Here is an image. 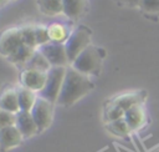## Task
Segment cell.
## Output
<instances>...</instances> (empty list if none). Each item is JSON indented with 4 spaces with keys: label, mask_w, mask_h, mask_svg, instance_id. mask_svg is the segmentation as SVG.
<instances>
[{
    "label": "cell",
    "mask_w": 159,
    "mask_h": 152,
    "mask_svg": "<svg viewBox=\"0 0 159 152\" xmlns=\"http://www.w3.org/2000/svg\"><path fill=\"white\" fill-rule=\"evenodd\" d=\"M31 115L35 120V123L39 128V132H43L52 123L53 103H51L50 101L39 96L37 100H36V103L34 105V107L31 110Z\"/></svg>",
    "instance_id": "cell-5"
},
{
    "label": "cell",
    "mask_w": 159,
    "mask_h": 152,
    "mask_svg": "<svg viewBox=\"0 0 159 152\" xmlns=\"http://www.w3.org/2000/svg\"><path fill=\"white\" fill-rule=\"evenodd\" d=\"M145 97H147L145 91H133V92H124V93L117 95L113 98H111L108 102L120 107L124 111H128L129 108L137 105H143L145 101Z\"/></svg>",
    "instance_id": "cell-9"
},
{
    "label": "cell",
    "mask_w": 159,
    "mask_h": 152,
    "mask_svg": "<svg viewBox=\"0 0 159 152\" xmlns=\"http://www.w3.org/2000/svg\"><path fill=\"white\" fill-rule=\"evenodd\" d=\"M35 51H36V49L30 47V46L22 44V45L19 46L10 56H7L6 59H7L11 64H14V65H16V66L24 69V66H25V65L27 64V61L32 57V55L35 54Z\"/></svg>",
    "instance_id": "cell-14"
},
{
    "label": "cell",
    "mask_w": 159,
    "mask_h": 152,
    "mask_svg": "<svg viewBox=\"0 0 159 152\" xmlns=\"http://www.w3.org/2000/svg\"><path fill=\"white\" fill-rule=\"evenodd\" d=\"M106 128L114 136H118V137H127L132 130L130 127L128 126L127 121L123 118L120 120H117V121H113V122H109V123H106Z\"/></svg>",
    "instance_id": "cell-20"
},
{
    "label": "cell",
    "mask_w": 159,
    "mask_h": 152,
    "mask_svg": "<svg viewBox=\"0 0 159 152\" xmlns=\"http://www.w3.org/2000/svg\"><path fill=\"white\" fill-rule=\"evenodd\" d=\"M67 67L65 66H52L51 70L47 72V80L45 83V87L42 88L41 92H39L40 97L50 101L51 103H57L62 83L66 76Z\"/></svg>",
    "instance_id": "cell-3"
},
{
    "label": "cell",
    "mask_w": 159,
    "mask_h": 152,
    "mask_svg": "<svg viewBox=\"0 0 159 152\" xmlns=\"http://www.w3.org/2000/svg\"><path fill=\"white\" fill-rule=\"evenodd\" d=\"M103 57H104V54L101 52V49L91 44L76 57V60L70 66L86 76L98 75L102 69Z\"/></svg>",
    "instance_id": "cell-2"
},
{
    "label": "cell",
    "mask_w": 159,
    "mask_h": 152,
    "mask_svg": "<svg viewBox=\"0 0 159 152\" xmlns=\"http://www.w3.org/2000/svg\"><path fill=\"white\" fill-rule=\"evenodd\" d=\"M9 1H14V0H9Z\"/></svg>",
    "instance_id": "cell-28"
},
{
    "label": "cell",
    "mask_w": 159,
    "mask_h": 152,
    "mask_svg": "<svg viewBox=\"0 0 159 152\" xmlns=\"http://www.w3.org/2000/svg\"><path fill=\"white\" fill-rule=\"evenodd\" d=\"M47 80V74L30 70V69H22L20 72V83L22 87H26L34 92H41L45 87Z\"/></svg>",
    "instance_id": "cell-8"
},
{
    "label": "cell",
    "mask_w": 159,
    "mask_h": 152,
    "mask_svg": "<svg viewBox=\"0 0 159 152\" xmlns=\"http://www.w3.org/2000/svg\"><path fill=\"white\" fill-rule=\"evenodd\" d=\"M124 120L127 121L128 126L130 127L132 131H137L142 128L145 125L147 121V112L143 105H137L124 113Z\"/></svg>",
    "instance_id": "cell-12"
},
{
    "label": "cell",
    "mask_w": 159,
    "mask_h": 152,
    "mask_svg": "<svg viewBox=\"0 0 159 152\" xmlns=\"http://www.w3.org/2000/svg\"><path fill=\"white\" fill-rule=\"evenodd\" d=\"M0 108L12 113H17L20 111L17 88L7 87L0 93Z\"/></svg>",
    "instance_id": "cell-13"
},
{
    "label": "cell",
    "mask_w": 159,
    "mask_h": 152,
    "mask_svg": "<svg viewBox=\"0 0 159 152\" xmlns=\"http://www.w3.org/2000/svg\"><path fill=\"white\" fill-rule=\"evenodd\" d=\"M63 1V15L70 19L80 17L86 7L87 0H62Z\"/></svg>",
    "instance_id": "cell-17"
},
{
    "label": "cell",
    "mask_w": 159,
    "mask_h": 152,
    "mask_svg": "<svg viewBox=\"0 0 159 152\" xmlns=\"http://www.w3.org/2000/svg\"><path fill=\"white\" fill-rule=\"evenodd\" d=\"M51 64L47 61V59L40 52L35 51V54L32 55V57L27 61V64L24 66V69H30V70H36V71H41V72H48L51 70Z\"/></svg>",
    "instance_id": "cell-18"
},
{
    "label": "cell",
    "mask_w": 159,
    "mask_h": 152,
    "mask_svg": "<svg viewBox=\"0 0 159 152\" xmlns=\"http://www.w3.org/2000/svg\"><path fill=\"white\" fill-rule=\"evenodd\" d=\"M17 96H19V106H20V111H26V112H31L34 105L36 103L37 100V95L36 92L26 88V87H19L17 88Z\"/></svg>",
    "instance_id": "cell-16"
},
{
    "label": "cell",
    "mask_w": 159,
    "mask_h": 152,
    "mask_svg": "<svg viewBox=\"0 0 159 152\" xmlns=\"http://www.w3.org/2000/svg\"><path fill=\"white\" fill-rule=\"evenodd\" d=\"M15 126L17 127L20 133L22 135L24 140L25 138H30V137L35 136L36 133H39V128H37V126L35 123V120H34L31 112L19 111L16 113V123H15Z\"/></svg>",
    "instance_id": "cell-11"
},
{
    "label": "cell",
    "mask_w": 159,
    "mask_h": 152,
    "mask_svg": "<svg viewBox=\"0 0 159 152\" xmlns=\"http://www.w3.org/2000/svg\"><path fill=\"white\" fill-rule=\"evenodd\" d=\"M120 1L129 6H139L140 4V0H120Z\"/></svg>",
    "instance_id": "cell-26"
},
{
    "label": "cell",
    "mask_w": 159,
    "mask_h": 152,
    "mask_svg": "<svg viewBox=\"0 0 159 152\" xmlns=\"http://www.w3.org/2000/svg\"><path fill=\"white\" fill-rule=\"evenodd\" d=\"M39 9L41 12L48 16H56L63 14V1L62 0H37Z\"/></svg>",
    "instance_id": "cell-19"
},
{
    "label": "cell",
    "mask_w": 159,
    "mask_h": 152,
    "mask_svg": "<svg viewBox=\"0 0 159 152\" xmlns=\"http://www.w3.org/2000/svg\"><path fill=\"white\" fill-rule=\"evenodd\" d=\"M93 88V82L89 76H86L73 67H67L66 76L62 83V88L57 100V103L61 106H71L78 100L84 97Z\"/></svg>",
    "instance_id": "cell-1"
},
{
    "label": "cell",
    "mask_w": 159,
    "mask_h": 152,
    "mask_svg": "<svg viewBox=\"0 0 159 152\" xmlns=\"http://www.w3.org/2000/svg\"><path fill=\"white\" fill-rule=\"evenodd\" d=\"M89 45H91V34H89V31H87L84 29L73 30L70 34L67 41L65 42V47H66V52H67L70 65Z\"/></svg>",
    "instance_id": "cell-4"
},
{
    "label": "cell",
    "mask_w": 159,
    "mask_h": 152,
    "mask_svg": "<svg viewBox=\"0 0 159 152\" xmlns=\"http://www.w3.org/2000/svg\"><path fill=\"white\" fill-rule=\"evenodd\" d=\"M21 34H22V41L25 45L37 49L36 37H35V25H26L21 26Z\"/></svg>",
    "instance_id": "cell-22"
},
{
    "label": "cell",
    "mask_w": 159,
    "mask_h": 152,
    "mask_svg": "<svg viewBox=\"0 0 159 152\" xmlns=\"http://www.w3.org/2000/svg\"><path fill=\"white\" fill-rule=\"evenodd\" d=\"M37 51H40L47 61L51 64V66H65L70 64L65 44H58V42H47L45 45H41L37 47Z\"/></svg>",
    "instance_id": "cell-6"
},
{
    "label": "cell",
    "mask_w": 159,
    "mask_h": 152,
    "mask_svg": "<svg viewBox=\"0 0 159 152\" xmlns=\"http://www.w3.org/2000/svg\"><path fill=\"white\" fill-rule=\"evenodd\" d=\"M35 37H36L37 47L41 46V45H45V44L50 42L47 26H45V25H42V24L35 25Z\"/></svg>",
    "instance_id": "cell-23"
},
{
    "label": "cell",
    "mask_w": 159,
    "mask_h": 152,
    "mask_svg": "<svg viewBox=\"0 0 159 152\" xmlns=\"http://www.w3.org/2000/svg\"><path fill=\"white\" fill-rule=\"evenodd\" d=\"M139 7L148 14H159V0H140Z\"/></svg>",
    "instance_id": "cell-25"
},
{
    "label": "cell",
    "mask_w": 159,
    "mask_h": 152,
    "mask_svg": "<svg viewBox=\"0 0 159 152\" xmlns=\"http://www.w3.org/2000/svg\"><path fill=\"white\" fill-rule=\"evenodd\" d=\"M124 113H125V111L122 110L120 107H118V106H116L113 103L107 102L104 112H103V121H104V123H109V122L120 120V118L124 117Z\"/></svg>",
    "instance_id": "cell-21"
},
{
    "label": "cell",
    "mask_w": 159,
    "mask_h": 152,
    "mask_svg": "<svg viewBox=\"0 0 159 152\" xmlns=\"http://www.w3.org/2000/svg\"><path fill=\"white\" fill-rule=\"evenodd\" d=\"M24 137L16 126H9L0 130V150L6 152L21 145Z\"/></svg>",
    "instance_id": "cell-10"
},
{
    "label": "cell",
    "mask_w": 159,
    "mask_h": 152,
    "mask_svg": "<svg viewBox=\"0 0 159 152\" xmlns=\"http://www.w3.org/2000/svg\"><path fill=\"white\" fill-rule=\"evenodd\" d=\"M15 123H16V113L0 108V130L9 126H15Z\"/></svg>",
    "instance_id": "cell-24"
},
{
    "label": "cell",
    "mask_w": 159,
    "mask_h": 152,
    "mask_svg": "<svg viewBox=\"0 0 159 152\" xmlns=\"http://www.w3.org/2000/svg\"><path fill=\"white\" fill-rule=\"evenodd\" d=\"M48 30V37L50 41L52 42H58V44H65L70 36V30L66 25L61 22H52L47 26Z\"/></svg>",
    "instance_id": "cell-15"
},
{
    "label": "cell",
    "mask_w": 159,
    "mask_h": 152,
    "mask_svg": "<svg viewBox=\"0 0 159 152\" xmlns=\"http://www.w3.org/2000/svg\"><path fill=\"white\" fill-rule=\"evenodd\" d=\"M22 44L21 27H9L0 34V54L5 57L10 56Z\"/></svg>",
    "instance_id": "cell-7"
},
{
    "label": "cell",
    "mask_w": 159,
    "mask_h": 152,
    "mask_svg": "<svg viewBox=\"0 0 159 152\" xmlns=\"http://www.w3.org/2000/svg\"><path fill=\"white\" fill-rule=\"evenodd\" d=\"M9 0H0V6H4Z\"/></svg>",
    "instance_id": "cell-27"
}]
</instances>
